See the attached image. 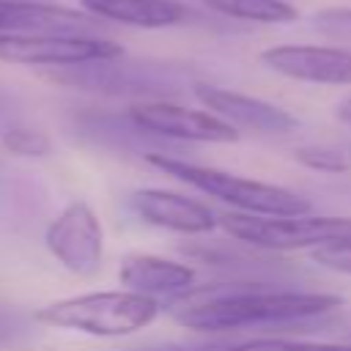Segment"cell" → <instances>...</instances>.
Wrapping results in <instances>:
<instances>
[{
    "instance_id": "obj_1",
    "label": "cell",
    "mask_w": 351,
    "mask_h": 351,
    "mask_svg": "<svg viewBox=\"0 0 351 351\" xmlns=\"http://www.w3.org/2000/svg\"><path fill=\"white\" fill-rule=\"evenodd\" d=\"M343 304L337 293L315 291H274L263 285L217 291L206 299L186 302L176 321L195 332H239L247 326L266 324H293L307 321L324 313H332Z\"/></svg>"
},
{
    "instance_id": "obj_2",
    "label": "cell",
    "mask_w": 351,
    "mask_h": 351,
    "mask_svg": "<svg viewBox=\"0 0 351 351\" xmlns=\"http://www.w3.org/2000/svg\"><path fill=\"white\" fill-rule=\"evenodd\" d=\"M145 159L165 176H173L178 181L189 184L192 189L228 203L239 214L296 217V214H310V208H313L307 197H302L285 186H277V184L244 178V176H236V173H228L219 167L195 165V162H184L176 156H165V154H148Z\"/></svg>"
},
{
    "instance_id": "obj_3",
    "label": "cell",
    "mask_w": 351,
    "mask_h": 351,
    "mask_svg": "<svg viewBox=\"0 0 351 351\" xmlns=\"http://www.w3.org/2000/svg\"><path fill=\"white\" fill-rule=\"evenodd\" d=\"M159 315V302L134 291H93L69 299L49 302L47 307L36 310V321L82 332L90 337H123L145 329Z\"/></svg>"
},
{
    "instance_id": "obj_4",
    "label": "cell",
    "mask_w": 351,
    "mask_h": 351,
    "mask_svg": "<svg viewBox=\"0 0 351 351\" xmlns=\"http://www.w3.org/2000/svg\"><path fill=\"white\" fill-rule=\"evenodd\" d=\"M219 228L241 244L258 250H321L329 244L351 241V217L296 214V217H258V214H222Z\"/></svg>"
},
{
    "instance_id": "obj_5",
    "label": "cell",
    "mask_w": 351,
    "mask_h": 351,
    "mask_svg": "<svg viewBox=\"0 0 351 351\" xmlns=\"http://www.w3.org/2000/svg\"><path fill=\"white\" fill-rule=\"evenodd\" d=\"M123 47L101 36L60 33H0V63L16 66H77L90 60L121 58Z\"/></svg>"
},
{
    "instance_id": "obj_6",
    "label": "cell",
    "mask_w": 351,
    "mask_h": 351,
    "mask_svg": "<svg viewBox=\"0 0 351 351\" xmlns=\"http://www.w3.org/2000/svg\"><path fill=\"white\" fill-rule=\"evenodd\" d=\"M44 244L66 271L80 277L96 274L104 258V230L96 211L85 200L63 206V211L49 222Z\"/></svg>"
},
{
    "instance_id": "obj_7",
    "label": "cell",
    "mask_w": 351,
    "mask_h": 351,
    "mask_svg": "<svg viewBox=\"0 0 351 351\" xmlns=\"http://www.w3.org/2000/svg\"><path fill=\"white\" fill-rule=\"evenodd\" d=\"M129 121L151 134L184 143H236L239 129L208 110H192L176 101H137L129 107Z\"/></svg>"
},
{
    "instance_id": "obj_8",
    "label": "cell",
    "mask_w": 351,
    "mask_h": 351,
    "mask_svg": "<svg viewBox=\"0 0 351 351\" xmlns=\"http://www.w3.org/2000/svg\"><path fill=\"white\" fill-rule=\"evenodd\" d=\"M192 93L208 112H214L236 129H250L258 134H288L299 126V121L288 110L258 96H247L208 82H192Z\"/></svg>"
},
{
    "instance_id": "obj_9",
    "label": "cell",
    "mask_w": 351,
    "mask_h": 351,
    "mask_svg": "<svg viewBox=\"0 0 351 351\" xmlns=\"http://www.w3.org/2000/svg\"><path fill=\"white\" fill-rule=\"evenodd\" d=\"M261 63L299 82L351 85V49H340V47L277 44L261 52Z\"/></svg>"
},
{
    "instance_id": "obj_10",
    "label": "cell",
    "mask_w": 351,
    "mask_h": 351,
    "mask_svg": "<svg viewBox=\"0 0 351 351\" xmlns=\"http://www.w3.org/2000/svg\"><path fill=\"white\" fill-rule=\"evenodd\" d=\"M132 211L154 228H165L173 233H184V236H200L214 230L219 222L214 219V214L208 211V206L178 195V192H167V189H137L132 195Z\"/></svg>"
},
{
    "instance_id": "obj_11",
    "label": "cell",
    "mask_w": 351,
    "mask_h": 351,
    "mask_svg": "<svg viewBox=\"0 0 351 351\" xmlns=\"http://www.w3.org/2000/svg\"><path fill=\"white\" fill-rule=\"evenodd\" d=\"M118 280H121V285H126V291L159 299V296L186 293L195 282V269L186 263L162 258V255L132 252L121 261Z\"/></svg>"
},
{
    "instance_id": "obj_12",
    "label": "cell",
    "mask_w": 351,
    "mask_h": 351,
    "mask_svg": "<svg viewBox=\"0 0 351 351\" xmlns=\"http://www.w3.org/2000/svg\"><path fill=\"white\" fill-rule=\"evenodd\" d=\"M82 8L96 19L148 30L173 27L189 16V8L178 0H82Z\"/></svg>"
},
{
    "instance_id": "obj_13",
    "label": "cell",
    "mask_w": 351,
    "mask_h": 351,
    "mask_svg": "<svg viewBox=\"0 0 351 351\" xmlns=\"http://www.w3.org/2000/svg\"><path fill=\"white\" fill-rule=\"evenodd\" d=\"M208 11L244 19V22H261V25H282L299 19V11L285 0H200Z\"/></svg>"
},
{
    "instance_id": "obj_14",
    "label": "cell",
    "mask_w": 351,
    "mask_h": 351,
    "mask_svg": "<svg viewBox=\"0 0 351 351\" xmlns=\"http://www.w3.org/2000/svg\"><path fill=\"white\" fill-rule=\"evenodd\" d=\"M3 148L16 156H47L52 148L49 134L30 126H8L3 132Z\"/></svg>"
},
{
    "instance_id": "obj_15",
    "label": "cell",
    "mask_w": 351,
    "mask_h": 351,
    "mask_svg": "<svg viewBox=\"0 0 351 351\" xmlns=\"http://www.w3.org/2000/svg\"><path fill=\"white\" fill-rule=\"evenodd\" d=\"M228 351H351V343H310V340H285V337H255L239 343Z\"/></svg>"
},
{
    "instance_id": "obj_16",
    "label": "cell",
    "mask_w": 351,
    "mask_h": 351,
    "mask_svg": "<svg viewBox=\"0 0 351 351\" xmlns=\"http://www.w3.org/2000/svg\"><path fill=\"white\" fill-rule=\"evenodd\" d=\"M296 162L310 167V170H318V173H343L348 170V159L343 156V151L337 148H326V145H302L293 151Z\"/></svg>"
},
{
    "instance_id": "obj_17",
    "label": "cell",
    "mask_w": 351,
    "mask_h": 351,
    "mask_svg": "<svg viewBox=\"0 0 351 351\" xmlns=\"http://www.w3.org/2000/svg\"><path fill=\"white\" fill-rule=\"evenodd\" d=\"M310 25L326 38L351 44V8H324L310 16Z\"/></svg>"
},
{
    "instance_id": "obj_18",
    "label": "cell",
    "mask_w": 351,
    "mask_h": 351,
    "mask_svg": "<svg viewBox=\"0 0 351 351\" xmlns=\"http://www.w3.org/2000/svg\"><path fill=\"white\" fill-rule=\"evenodd\" d=\"M313 261L318 266H324V269H332V271H340V274H351V241L313 250Z\"/></svg>"
},
{
    "instance_id": "obj_19",
    "label": "cell",
    "mask_w": 351,
    "mask_h": 351,
    "mask_svg": "<svg viewBox=\"0 0 351 351\" xmlns=\"http://www.w3.org/2000/svg\"><path fill=\"white\" fill-rule=\"evenodd\" d=\"M337 118H340V121H346V123H351V96H348L346 101H340V104H337Z\"/></svg>"
},
{
    "instance_id": "obj_20",
    "label": "cell",
    "mask_w": 351,
    "mask_h": 351,
    "mask_svg": "<svg viewBox=\"0 0 351 351\" xmlns=\"http://www.w3.org/2000/svg\"><path fill=\"white\" fill-rule=\"evenodd\" d=\"M8 112H11V96L0 88V118H5Z\"/></svg>"
}]
</instances>
